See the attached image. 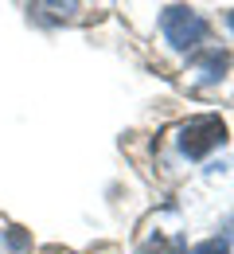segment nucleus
<instances>
[{"mask_svg":"<svg viewBox=\"0 0 234 254\" xmlns=\"http://www.w3.org/2000/svg\"><path fill=\"white\" fill-rule=\"evenodd\" d=\"M160 32H164V39L176 51H187V47H195L207 35V24L199 20V12L184 8V4H172V8L160 12Z\"/></svg>","mask_w":234,"mask_h":254,"instance_id":"obj_1","label":"nucleus"},{"mask_svg":"<svg viewBox=\"0 0 234 254\" xmlns=\"http://www.w3.org/2000/svg\"><path fill=\"white\" fill-rule=\"evenodd\" d=\"M223 141H227V126H223V118H215V114L191 118L187 126L180 129V149H184L191 160L207 157V153H211V149H219Z\"/></svg>","mask_w":234,"mask_h":254,"instance_id":"obj_2","label":"nucleus"},{"mask_svg":"<svg viewBox=\"0 0 234 254\" xmlns=\"http://www.w3.org/2000/svg\"><path fill=\"white\" fill-rule=\"evenodd\" d=\"M195 70H199L203 82H219V78L227 74V55H223V51H207L199 63H195Z\"/></svg>","mask_w":234,"mask_h":254,"instance_id":"obj_3","label":"nucleus"},{"mask_svg":"<svg viewBox=\"0 0 234 254\" xmlns=\"http://www.w3.org/2000/svg\"><path fill=\"white\" fill-rule=\"evenodd\" d=\"M191 254H227V243H223V239H207V243H199Z\"/></svg>","mask_w":234,"mask_h":254,"instance_id":"obj_4","label":"nucleus"},{"mask_svg":"<svg viewBox=\"0 0 234 254\" xmlns=\"http://www.w3.org/2000/svg\"><path fill=\"white\" fill-rule=\"evenodd\" d=\"M8 243H12V251H28V235L20 227H8Z\"/></svg>","mask_w":234,"mask_h":254,"instance_id":"obj_5","label":"nucleus"},{"mask_svg":"<svg viewBox=\"0 0 234 254\" xmlns=\"http://www.w3.org/2000/svg\"><path fill=\"white\" fill-rule=\"evenodd\" d=\"M227 24H231V32H234V12H231V16H227Z\"/></svg>","mask_w":234,"mask_h":254,"instance_id":"obj_6","label":"nucleus"}]
</instances>
